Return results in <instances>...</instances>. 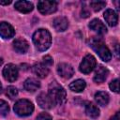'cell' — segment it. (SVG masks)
Segmentation results:
<instances>
[{
	"instance_id": "obj_1",
	"label": "cell",
	"mask_w": 120,
	"mask_h": 120,
	"mask_svg": "<svg viewBox=\"0 0 120 120\" xmlns=\"http://www.w3.org/2000/svg\"><path fill=\"white\" fill-rule=\"evenodd\" d=\"M33 41L38 51L47 50L52 43V37L48 30L38 29L33 35Z\"/></svg>"
},
{
	"instance_id": "obj_2",
	"label": "cell",
	"mask_w": 120,
	"mask_h": 120,
	"mask_svg": "<svg viewBox=\"0 0 120 120\" xmlns=\"http://www.w3.org/2000/svg\"><path fill=\"white\" fill-rule=\"evenodd\" d=\"M90 46L92 47V49L98 54V56L105 62H108L111 60L112 58V53L110 52V50L108 49V47L105 45V43L103 42L102 39L98 38H93L90 39L89 41Z\"/></svg>"
},
{
	"instance_id": "obj_3",
	"label": "cell",
	"mask_w": 120,
	"mask_h": 120,
	"mask_svg": "<svg viewBox=\"0 0 120 120\" xmlns=\"http://www.w3.org/2000/svg\"><path fill=\"white\" fill-rule=\"evenodd\" d=\"M48 95L50 96V98H52L53 103H55V104L62 105V104H64L66 102L67 92L56 82H52L49 85V93H48Z\"/></svg>"
},
{
	"instance_id": "obj_4",
	"label": "cell",
	"mask_w": 120,
	"mask_h": 120,
	"mask_svg": "<svg viewBox=\"0 0 120 120\" xmlns=\"http://www.w3.org/2000/svg\"><path fill=\"white\" fill-rule=\"evenodd\" d=\"M34 111L33 103L28 99H20L14 105V112L20 116L30 115Z\"/></svg>"
},
{
	"instance_id": "obj_5",
	"label": "cell",
	"mask_w": 120,
	"mask_h": 120,
	"mask_svg": "<svg viewBox=\"0 0 120 120\" xmlns=\"http://www.w3.org/2000/svg\"><path fill=\"white\" fill-rule=\"evenodd\" d=\"M96 58L91 54H87L86 56H84L82 63L80 64V70L84 74H88L96 68Z\"/></svg>"
},
{
	"instance_id": "obj_6",
	"label": "cell",
	"mask_w": 120,
	"mask_h": 120,
	"mask_svg": "<svg viewBox=\"0 0 120 120\" xmlns=\"http://www.w3.org/2000/svg\"><path fill=\"white\" fill-rule=\"evenodd\" d=\"M38 8L42 14H51L57 9V2L55 1H38Z\"/></svg>"
},
{
	"instance_id": "obj_7",
	"label": "cell",
	"mask_w": 120,
	"mask_h": 120,
	"mask_svg": "<svg viewBox=\"0 0 120 120\" xmlns=\"http://www.w3.org/2000/svg\"><path fill=\"white\" fill-rule=\"evenodd\" d=\"M3 76L7 81H8L10 82L16 81L17 78H18V68H17V67L13 64L6 65L4 69H3Z\"/></svg>"
},
{
	"instance_id": "obj_8",
	"label": "cell",
	"mask_w": 120,
	"mask_h": 120,
	"mask_svg": "<svg viewBox=\"0 0 120 120\" xmlns=\"http://www.w3.org/2000/svg\"><path fill=\"white\" fill-rule=\"evenodd\" d=\"M57 72L58 74L65 78V79H69L73 76L74 74V69L73 68L68 64V63H61L57 66Z\"/></svg>"
},
{
	"instance_id": "obj_9",
	"label": "cell",
	"mask_w": 120,
	"mask_h": 120,
	"mask_svg": "<svg viewBox=\"0 0 120 120\" xmlns=\"http://www.w3.org/2000/svg\"><path fill=\"white\" fill-rule=\"evenodd\" d=\"M37 102L38 103V105L46 110L52 109L53 107V101L52 100V98H50V96L46 93H40L38 98H37Z\"/></svg>"
},
{
	"instance_id": "obj_10",
	"label": "cell",
	"mask_w": 120,
	"mask_h": 120,
	"mask_svg": "<svg viewBox=\"0 0 120 120\" xmlns=\"http://www.w3.org/2000/svg\"><path fill=\"white\" fill-rule=\"evenodd\" d=\"M15 35L14 28L8 22H0V37L4 38H11Z\"/></svg>"
},
{
	"instance_id": "obj_11",
	"label": "cell",
	"mask_w": 120,
	"mask_h": 120,
	"mask_svg": "<svg viewBox=\"0 0 120 120\" xmlns=\"http://www.w3.org/2000/svg\"><path fill=\"white\" fill-rule=\"evenodd\" d=\"M32 70L39 78H45L49 74V68L44 63H36L33 66Z\"/></svg>"
},
{
	"instance_id": "obj_12",
	"label": "cell",
	"mask_w": 120,
	"mask_h": 120,
	"mask_svg": "<svg viewBox=\"0 0 120 120\" xmlns=\"http://www.w3.org/2000/svg\"><path fill=\"white\" fill-rule=\"evenodd\" d=\"M89 27H90V29H92L93 31H95V32H97L98 34H100V35L105 34L107 32V28H106L105 24L98 19L92 20L89 23Z\"/></svg>"
},
{
	"instance_id": "obj_13",
	"label": "cell",
	"mask_w": 120,
	"mask_h": 120,
	"mask_svg": "<svg viewBox=\"0 0 120 120\" xmlns=\"http://www.w3.org/2000/svg\"><path fill=\"white\" fill-rule=\"evenodd\" d=\"M13 48L19 53H24L29 48L28 42L24 38H16L13 41Z\"/></svg>"
},
{
	"instance_id": "obj_14",
	"label": "cell",
	"mask_w": 120,
	"mask_h": 120,
	"mask_svg": "<svg viewBox=\"0 0 120 120\" xmlns=\"http://www.w3.org/2000/svg\"><path fill=\"white\" fill-rule=\"evenodd\" d=\"M104 19L110 26H114L118 22V15L113 9H107L104 12Z\"/></svg>"
},
{
	"instance_id": "obj_15",
	"label": "cell",
	"mask_w": 120,
	"mask_h": 120,
	"mask_svg": "<svg viewBox=\"0 0 120 120\" xmlns=\"http://www.w3.org/2000/svg\"><path fill=\"white\" fill-rule=\"evenodd\" d=\"M108 74H109V71L106 68H104L103 66H98L96 70L95 76H94V81L98 83L103 82L106 80Z\"/></svg>"
},
{
	"instance_id": "obj_16",
	"label": "cell",
	"mask_w": 120,
	"mask_h": 120,
	"mask_svg": "<svg viewBox=\"0 0 120 120\" xmlns=\"http://www.w3.org/2000/svg\"><path fill=\"white\" fill-rule=\"evenodd\" d=\"M14 7L17 10H19L20 12H22V13H28V12L32 11L34 8L33 4L28 1H17V2H15Z\"/></svg>"
},
{
	"instance_id": "obj_17",
	"label": "cell",
	"mask_w": 120,
	"mask_h": 120,
	"mask_svg": "<svg viewBox=\"0 0 120 120\" xmlns=\"http://www.w3.org/2000/svg\"><path fill=\"white\" fill-rule=\"evenodd\" d=\"M53 27L57 31H65L68 26V21L65 17H57L53 20Z\"/></svg>"
},
{
	"instance_id": "obj_18",
	"label": "cell",
	"mask_w": 120,
	"mask_h": 120,
	"mask_svg": "<svg viewBox=\"0 0 120 120\" xmlns=\"http://www.w3.org/2000/svg\"><path fill=\"white\" fill-rule=\"evenodd\" d=\"M23 87L25 90H27L29 92H35L36 90H38L40 87V82L34 78H28L24 82Z\"/></svg>"
},
{
	"instance_id": "obj_19",
	"label": "cell",
	"mask_w": 120,
	"mask_h": 120,
	"mask_svg": "<svg viewBox=\"0 0 120 120\" xmlns=\"http://www.w3.org/2000/svg\"><path fill=\"white\" fill-rule=\"evenodd\" d=\"M95 99L96 101L98 102V105L100 106H105L109 103V95L106 93V92H103V91H99L98 93H96L95 95Z\"/></svg>"
},
{
	"instance_id": "obj_20",
	"label": "cell",
	"mask_w": 120,
	"mask_h": 120,
	"mask_svg": "<svg viewBox=\"0 0 120 120\" xmlns=\"http://www.w3.org/2000/svg\"><path fill=\"white\" fill-rule=\"evenodd\" d=\"M85 112L86 114L91 117V118H98L99 115V110L98 108L93 104V103H88L85 107Z\"/></svg>"
},
{
	"instance_id": "obj_21",
	"label": "cell",
	"mask_w": 120,
	"mask_h": 120,
	"mask_svg": "<svg viewBox=\"0 0 120 120\" xmlns=\"http://www.w3.org/2000/svg\"><path fill=\"white\" fill-rule=\"evenodd\" d=\"M86 86V83L83 80H76L74 82H72L70 84H69V89L73 92H82Z\"/></svg>"
},
{
	"instance_id": "obj_22",
	"label": "cell",
	"mask_w": 120,
	"mask_h": 120,
	"mask_svg": "<svg viewBox=\"0 0 120 120\" xmlns=\"http://www.w3.org/2000/svg\"><path fill=\"white\" fill-rule=\"evenodd\" d=\"M106 6L105 1H91L90 2V7L93 8L94 11H99Z\"/></svg>"
},
{
	"instance_id": "obj_23",
	"label": "cell",
	"mask_w": 120,
	"mask_h": 120,
	"mask_svg": "<svg viewBox=\"0 0 120 120\" xmlns=\"http://www.w3.org/2000/svg\"><path fill=\"white\" fill-rule=\"evenodd\" d=\"M8 112H9V106H8V104L5 100L0 99V115L6 116V115H8Z\"/></svg>"
},
{
	"instance_id": "obj_24",
	"label": "cell",
	"mask_w": 120,
	"mask_h": 120,
	"mask_svg": "<svg viewBox=\"0 0 120 120\" xmlns=\"http://www.w3.org/2000/svg\"><path fill=\"white\" fill-rule=\"evenodd\" d=\"M6 95H7V97H8L10 99H12V98H14L18 95V90H17L16 87H14V86H12V85L8 86L7 89H6Z\"/></svg>"
},
{
	"instance_id": "obj_25",
	"label": "cell",
	"mask_w": 120,
	"mask_h": 120,
	"mask_svg": "<svg viewBox=\"0 0 120 120\" xmlns=\"http://www.w3.org/2000/svg\"><path fill=\"white\" fill-rule=\"evenodd\" d=\"M119 81H118V79H114L113 81H112L111 82H110V88H111V90L112 91H113V92H115V93H118L119 92V82H118Z\"/></svg>"
},
{
	"instance_id": "obj_26",
	"label": "cell",
	"mask_w": 120,
	"mask_h": 120,
	"mask_svg": "<svg viewBox=\"0 0 120 120\" xmlns=\"http://www.w3.org/2000/svg\"><path fill=\"white\" fill-rule=\"evenodd\" d=\"M36 120H52V116L47 112H41L38 115Z\"/></svg>"
},
{
	"instance_id": "obj_27",
	"label": "cell",
	"mask_w": 120,
	"mask_h": 120,
	"mask_svg": "<svg viewBox=\"0 0 120 120\" xmlns=\"http://www.w3.org/2000/svg\"><path fill=\"white\" fill-rule=\"evenodd\" d=\"M43 63L46 66H52L53 64V61H52V58L50 55H46V56L43 57Z\"/></svg>"
},
{
	"instance_id": "obj_28",
	"label": "cell",
	"mask_w": 120,
	"mask_h": 120,
	"mask_svg": "<svg viewBox=\"0 0 120 120\" xmlns=\"http://www.w3.org/2000/svg\"><path fill=\"white\" fill-rule=\"evenodd\" d=\"M89 15H90V12L87 10V8H86V7H83L82 9V17L86 18V17H88Z\"/></svg>"
},
{
	"instance_id": "obj_29",
	"label": "cell",
	"mask_w": 120,
	"mask_h": 120,
	"mask_svg": "<svg viewBox=\"0 0 120 120\" xmlns=\"http://www.w3.org/2000/svg\"><path fill=\"white\" fill-rule=\"evenodd\" d=\"M111 120H120V117H119V112H116L112 118H111Z\"/></svg>"
},
{
	"instance_id": "obj_30",
	"label": "cell",
	"mask_w": 120,
	"mask_h": 120,
	"mask_svg": "<svg viewBox=\"0 0 120 120\" xmlns=\"http://www.w3.org/2000/svg\"><path fill=\"white\" fill-rule=\"evenodd\" d=\"M11 4V0H8V1H2L0 0V5H9Z\"/></svg>"
},
{
	"instance_id": "obj_31",
	"label": "cell",
	"mask_w": 120,
	"mask_h": 120,
	"mask_svg": "<svg viewBox=\"0 0 120 120\" xmlns=\"http://www.w3.org/2000/svg\"><path fill=\"white\" fill-rule=\"evenodd\" d=\"M2 64H3V59H2V58H0V66H1Z\"/></svg>"
},
{
	"instance_id": "obj_32",
	"label": "cell",
	"mask_w": 120,
	"mask_h": 120,
	"mask_svg": "<svg viewBox=\"0 0 120 120\" xmlns=\"http://www.w3.org/2000/svg\"><path fill=\"white\" fill-rule=\"evenodd\" d=\"M1 92H2V84L0 82V94H1Z\"/></svg>"
}]
</instances>
